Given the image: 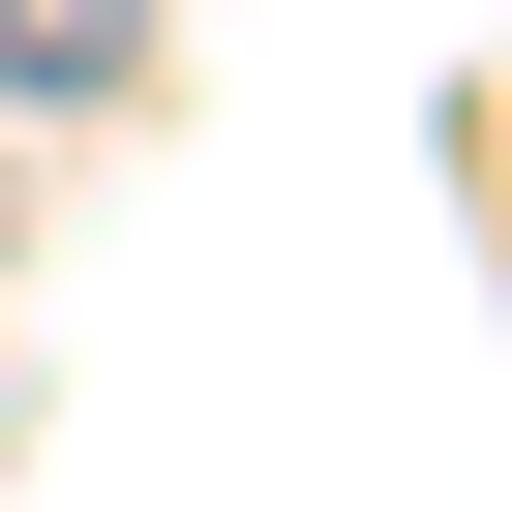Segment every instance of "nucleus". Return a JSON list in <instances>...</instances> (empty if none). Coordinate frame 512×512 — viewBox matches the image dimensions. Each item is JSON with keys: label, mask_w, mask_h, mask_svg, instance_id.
<instances>
[{"label": "nucleus", "mask_w": 512, "mask_h": 512, "mask_svg": "<svg viewBox=\"0 0 512 512\" xmlns=\"http://www.w3.org/2000/svg\"><path fill=\"white\" fill-rule=\"evenodd\" d=\"M151 61V0H0V91H121Z\"/></svg>", "instance_id": "f257e3e1"}]
</instances>
